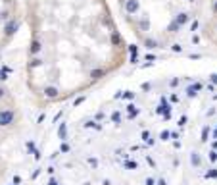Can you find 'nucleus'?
<instances>
[{"mask_svg":"<svg viewBox=\"0 0 217 185\" xmlns=\"http://www.w3.org/2000/svg\"><path fill=\"white\" fill-rule=\"evenodd\" d=\"M2 94H4V89H0V97H2Z\"/></svg>","mask_w":217,"mask_h":185,"instance_id":"obj_8","label":"nucleus"},{"mask_svg":"<svg viewBox=\"0 0 217 185\" xmlns=\"http://www.w3.org/2000/svg\"><path fill=\"white\" fill-rule=\"evenodd\" d=\"M14 121V112H10V110H2L0 112V125H8Z\"/></svg>","mask_w":217,"mask_h":185,"instance_id":"obj_3","label":"nucleus"},{"mask_svg":"<svg viewBox=\"0 0 217 185\" xmlns=\"http://www.w3.org/2000/svg\"><path fill=\"white\" fill-rule=\"evenodd\" d=\"M39 66H42V60H40V58H33V60H31L29 62V68H39Z\"/></svg>","mask_w":217,"mask_h":185,"instance_id":"obj_7","label":"nucleus"},{"mask_svg":"<svg viewBox=\"0 0 217 185\" xmlns=\"http://www.w3.org/2000/svg\"><path fill=\"white\" fill-rule=\"evenodd\" d=\"M204 35L217 46V0H209V21L204 27Z\"/></svg>","mask_w":217,"mask_h":185,"instance_id":"obj_2","label":"nucleus"},{"mask_svg":"<svg viewBox=\"0 0 217 185\" xmlns=\"http://www.w3.org/2000/svg\"><path fill=\"white\" fill-rule=\"evenodd\" d=\"M123 2V0H121ZM136 2V0H135ZM163 15V31H161V48H169L173 52H183L181 43L177 41V35L187 27L192 35L194 45L200 43V18L198 6L200 0H158ZM139 8H142L144 0H139ZM140 14V10H139ZM135 19V18H133ZM131 19V21H133Z\"/></svg>","mask_w":217,"mask_h":185,"instance_id":"obj_1","label":"nucleus"},{"mask_svg":"<svg viewBox=\"0 0 217 185\" xmlns=\"http://www.w3.org/2000/svg\"><path fill=\"white\" fill-rule=\"evenodd\" d=\"M44 97L50 98V100L56 98V97H58V89H56V87H46V89H44Z\"/></svg>","mask_w":217,"mask_h":185,"instance_id":"obj_5","label":"nucleus"},{"mask_svg":"<svg viewBox=\"0 0 217 185\" xmlns=\"http://www.w3.org/2000/svg\"><path fill=\"white\" fill-rule=\"evenodd\" d=\"M18 27H19V23L15 21V19H10V21L6 23V35H12V33H15V31H18Z\"/></svg>","mask_w":217,"mask_h":185,"instance_id":"obj_4","label":"nucleus"},{"mask_svg":"<svg viewBox=\"0 0 217 185\" xmlns=\"http://www.w3.org/2000/svg\"><path fill=\"white\" fill-rule=\"evenodd\" d=\"M40 48H42V45H40V41H33V43H31V54H39L40 52Z\"/></svg>","mask_w":217,"mask_h":185,"instance_id":"obj_6","label":"nucleus"}]
</instances>
